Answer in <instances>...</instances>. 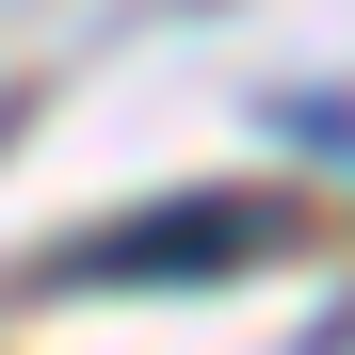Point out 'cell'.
Here are the masks:
<instances>
[]
</instances>
